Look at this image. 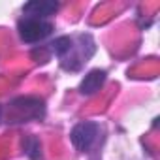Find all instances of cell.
<instances>
[{
  "label": "cell",
  "mask_w": 160,
  "mask_h": 160,
  "mask_svg": "<svg viewBox=\"0 0 160 160\" xmlns=\"http://www.w3.org/2000/svg\"><path fill=\"white\" fill-rule=\"evenodd\" d=\"M98 130H100V128H98L96 122H89V121L79 122V124H75L73 130H72V143H73L79 151H89V149L94 145L96 138H98Z\"/></svg>",
  "instance_id": "3957f363"
},
{
  "label": "cell",
  "mask_w": 160,
  "mask_h": 160,
  "mask_svg": "<svg viewBox=\"0 0 160 160\" xmlns=\"http://www.w3.org/2000/svg\"><path fill=\"white\" fill-rule=\"evenodd\" d=\"M53 32V25L42 19H32V17H25L19 21V36L23 42L27 43H36L45 40L49 34Z\"/></svg>",
  "instance_id": "7a4b0ae2"
},
{
  "label": "cell",
  "mask_w": 160,
  "mask_h": 160,
  "mask_svg": "<svg viewBox=\"0 0 160 160\" xmlns=\"http://www.w3.org/2000/svg\"><path fill=\"white\" fill-rule=\"evenodd\" d=\"M45 115V104L40 98L34 96H21L15 98L8 108V117L12 122H25V121H36Z\"/></svg>",
  "instance_id": "6da1fadb"
},
{
  "label": "cell",
  "mask_w": 160,
  "mask_h": 160,
  "mask_svg": "<svg viewBox=\"0 0 160 160\" xmlns=\"http://www.w3.org/2000/svg\"><path fill=\"white\" fill-rule=\"evenodd\" d=\"M72 38H68V36H62V38H57L53 43H51V49H53V53L58 57V58H62L70 49H72Z\"/></svg>",
  "instance_id": "8992f818"
},
{
  "label": "cell",
  "mask_w": 160,
  "mask_h": 160,
  "mask_svg": "<svg viewBox=\"0 0 160 160\" xmlns=\"http://www.w3.org/2000/svg\"><path fill=\"white\" fill-rule=\"evenodd\" d=\"M25 149H27V154H28L32 160H42V145H40V139H38V138H34V136L27 138Z\"/></svg>",
  "instance_id": "52a82bcc"
},
{
  "label": "cell",
  "mask_w": 160,
  "mask_h": 160,
  "mask_svg": "<svg viewBox=\"0 0 160 160\" xmlns=\"http://www.w3.org/2000/svg\"><path fill=\"white\" fill-rule=\"evenodd\" d=\"M57 10H58V4H57V2H51V0H34V2L25 4L23 13H25L27 17L42 19V21H43V17L53 15Z\"/></svg>",
  "instance_id": "277c9868"
},
{
  "label": "cell",
  "mask_w": 160,
  "mask_h": 160,
  "mask_svg": "<svg viewBox=\"0 0 160 160\" xmlns=\"http://www.w3.org/2000/svg\"><path fill=\"white\" fill-rule=\"evenodd\" d=\"M104 81H106V72L104 70H92V72H89L85 75V79L81 81V85H79V92L85 94V96H91L96 91H100Z\"/></svg>",
  "instance_id": "5b68a950"
}]
</instances>
